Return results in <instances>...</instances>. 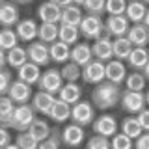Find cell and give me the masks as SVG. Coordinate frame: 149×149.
<instances>
[{
  "label": "cell",
  "instance_id": "cell-1",
  "mask_svg": "<svg viewBox=\"0 0 149 149\" xmlns=\"http://www.w3.org/2000/svg\"><path fill=\"white\" fill-rule=\"evenodd\" d=\"M119 95H121V90L118 84L102 80L99 84H95V90L91 91V104H95L99 110L114 108L119 102Z\"/></svg>",
  "mask_w": 149,
  "mask_h": 149
},
{
  "label": "cell",
  "instance_id": "cell-2",
  "mask_svg": "<svg viewBox=\"0 0 149 149\" xmlns=\"http://www.w3.org/2000/svg\"><path fill=\"white\" fill-rule=\"evenodd\" d=\"M36 119V112L30 104H17L13 108V116H11V125L9 129H15L17 132H22V130H28L30 123Z\"/></svg>",
  "mask_w": 149,
  "mask_h": 149
},
{
  "label": "cell",
  "instance_id": "cell-3",
  "mask_svg": "<svg viewBox=\"0 0 149 149\" xmlns=\"http://www.w3.org/2000/svg\"><path fill=\"white\" fill-rule=\"evenodd\" d=\"M78 34L86 39H97L104 34V24L99 15H84L78 24Z\"/></svg>",
  "mask_w": 149,
  "mask_h": 149
},
{
  "label": "cell",
  "instance_id": "cell-4",
  "mask_svg": "<svg viewBox=\"0 0 149 149\" xmlns=\"http://www.w3.org/2000/svg\"><path fill=\"white\" fill-rule=\"evenodd\" d=\"M119 102H121V108H123L125 112L138 114L142 108H146L147 95H146L143 91H130V90H125V91H121V95H119Z\"/></svg>",
  "mask_w": 149,
  "mask_h": 149
},
{
  "label": "cell",
  "instance_id": "cell-5",
  "mask_svg": "<svg viewBox=\"0 0 149 149\" xmlns=\"http://www.w3.org/2000/svg\"><path fill=\"white\" fill-rule=\"evenodd\" d=\"M69 118L73 119L74 125L86 127V125H91V121L95 119V110H93V106L90 104V101H78L71 106Z\"/></svg>",
  "mask_w": 149,
  "mask_h": 149
},
{
  "label": "cell",
  "instance_id": "cell-6",
  "mask_svg": "<svg viewBox=\"0 0 149 149\" xmlns=\"http://www.w3.org/2000/svg\"><path fill=\"white\" fill-rule=\"evenodd\" d=\"M127 63L132 71H140L143 77L149 74V54L146 47H132V50L127 56Z\"/></svg>",
  "mask_w": 149,
  "mask_h": 149
},
{
  "label": "cell",
  "instance_id": "cell-7",
  "mask_svg": "<svg viewBox=\"0 0 149 149\" xmlns=\"http://www.w3.org/2000/svg\"><path fill=\"white\" fill-rule=\"evenodd\" d=\"M125 17H127L129 22L136 24V22H142V24L149 26V11H147V4L140 2V0H130L127 2V8H125Z\"/></svg>",
  "mask_w": 149,
  "mask_h": 149
},
{
  "label": "cell",
  "instance_id": "cell-8",
  "mask_svg": "<svg viewBox=\"0 0 149 149\" xmlns=\"http://www.w3.org/2000/svg\"><path fill=\"white\" fill-rule=\"evenodd\" d=\"M62 77H60V71L58 69H47L45 73L39 74V80H37V86H39L41 91H47V93H56L60 91V88H62Z\"/></svg>",
  "mask_w": 149,
  "mask_h": 149
},
{
  "label": "cell",
  "instance_id": "cell-9",
  "mask_svg": "<svg viewBox=\"0 0 149 149\" xmlns=\"http://www.w3.org/2000/svg\"><path fill=\"white\" fill-rule=\"evenodd\" d=\"M80 78H84V82L88 84H99L104 80V63L99 60H90L86 65L80 67Z\"/></svg>",
  "mask_w": 149,
  "mask_h": 149
},
{
  "label": "cell",
  "instance_id": "cell-10",
  "mask_svg": "<svg viewBox=\"0 0 149 149\" xmlns=\"http://www.w3.org/2000/svg\"><path fill=\"white\" fill-rule=\"evenodd\" d=\"M104 24V34L110 37H123L127 34L130 22L127 21L125 15H108L106 21H102Z\"/></svg>",
  "mask_w": 149,
  "mask_h": 149
},
{
  "label": "cell",
  "instance_id": "cell-11",
  "mask_svg": "<svg viewBox=\"0 0 149 149\" xmlns=\"http://www.w3.org/2000/svg\"><path fill=\"white\" fill-rule=\"evenodd\" d=\"M6 95L11 99L13 104H26V102L30 101V97H32V88L17 78V80H11Z\"/></svg>",
  "mask_w": 149,
  "mask_h": 149
},
{
  "label": "cell",
  "instance_id": "cell-12",
  "mask_svg": "<svg viewBox=\"0 0 149 149\" xmlns=\"http://www.w3.org/2000/svg\"><path fill=\"white\" fill-rule=\"evenodd\" d=\"M26 56H28V62L43 67L50 62L49 58V45L41 43V41H30V45L26 47Z\"/></svg>",
  "mask_w": 149,
  "mask_h": 149
},
{
  "label": "cell",
  "instance_id": "cell-13",
  "mask_svg": "<svg viewBox=\"0 0 149 149\" xmlns=\"http://www.w3.org/2000/svg\"><path fill=\"white\" fill-rule=\"evenodd\" d=\"M125 77H127V67L121 60H108L104 63V80L121 86Z\"/></svg>",
  "mask_w": 149,
  "mask_h": 149
},
{
  "label": "cell",
  "instance_id": "cell-14",
  "mask_svg": "<svg viewBox=\"0 0 149 149\" xmlns=\"http://www.w3.org/2000/svg\"><path fill=\"white\" fill-rule=\"evenodd\" d=\"M91 127H93V132L99 134V136H104V138H112L116 132H118V121H116L114 116H101V118L93 119L91 121Z\"/></svg>",
  "mask_w": 149,
  "mask_h": 149
},
{
  "label": "cell",
  "instance_id": "cell-15",
  "mask_svg": "<svg viewBox=\"0 0 149 149\" xmlns=\"http://www.w3.org/2000/svg\"><path fill=\"white\" fill-rule=\"evenodd\" d=\"M91 54L95 60L106 63L108 60H112V39L110 36L102 34L101 37L93 39V45H91Z\"/></svg>",
  "mask_w": 149,
  "mask_h": 149
},
{
  "label": "cell",
  "instance_id": "cell-16",
  "mask_svg": "<svg viewBox=\"0 0 149 149\" xmlns=\"http://www.w3.org/2000/svg\"><path fill=\"white\" fill-rule=\"evenodd\" d=\"M19 21H21V19H19V6L13 4V2H9V0H4V2L0 4V26L11 28V26H15Z\"/></svg>",
  "mask_w": 149,
  "mask_h": 149
},
{
  "label": "cell",
  "instance_id": "cell-17",
  "mask_svg": "<svg viewBox=\"0 0 149 149\" xmlns=\"http://www.w3.org/2000/svg\"><path fill=\"white\" fill-rule=\"evenodd\" d=\"M60 140L65 143V146L69 147H77L80 146V143L84 142V127H80V125H67L62 132H60Z\"/></svg>",
  "mask_w": 149,
  "mask_h": 149
},
{
  "label": "cell",
  "instance_id": "cell-18",
  "mask_svg": "<svg viewBox=\"0 0 149 149\" xmlns=\"http://www.w3.org/2000/svg\"><path fill=\"white\" fill-rule=\"evenodd\" d=\"M149 26L142 24V22H136V24L129 26L127 34H125V37L130 41V45L132 47H146L147 45V39H149Z\"/></svg>",
  "mask_w": 149,
  "mask_h": 149
},
{
  "label": "cell",
  "instance_id": "cell-19",
  "mask_svg": "<svg viewBox=\"0 0 149 149\" xmlns=\"http://www.w3.org/2000/svg\"><path fill=\"white\" fill-rule=\"evenodd\" d=\"M15 34L19 37V41H24L30 43L37 37V24L34 19H24V21H19L15 24Z\"/></svg>",
  "mask_w": 149,
  "mask_h": 149
},
{
  "label": "cell",
  "instance_id": "cell-20",
  "mask_svg": "<svg viewBox=\"0 0 149 149\" xmlns=\"http://www.w3.org/2000/svg\"><path fill=\"white\" fill-rule=\"evenodd\" d=\"M32 99V108H34V112H39V114H43L47 116L49 114V110H50V106H52V102L56 101V97L52 95V93H47V91H37L34 93V95L30 97Z\"/></svg>",
  "mask_w": 149,
  "mask_h": 149
},
{
  "label": "cell",
  "instance_id": "cell-21",
  "mask_svg": "<svg viewBox=\"0 0 149 149\" xmlns=\"http://www.w3.org/2000/svg\"><path fill=\"white\" fill-rule=\"evenodd\" d=\"M39 74H41V67L32 62H26L22 63L21 67L17 69V78L21 82L28 84V86H32V84H37V80H39Z\"/></svg>",
  "mask_w": 149,
  "mask_h": 149
},
{
  "label": "cell",
  "instance_id": "cell-22",
  "mask_svg": "<svg viewBox=\"0 0 149 149\" xmlns=\"http://www.w3.org/2000/svg\"><path fill=\"white\" fill-rule=\"evenodd\" d=\"M82 8L77 6V4H69V6L62 8L60 11V24H69V26H77L80 24L82 21Z\"/></svg>",
  "mask_w": 149,
  "mask_h": 149
},
{
  "label": "cell",
  "instance_id": "cell-23",
  "mask_svg": "<svg viewBox=\"0 0 149 149\" xmlns=\"http://www.w3.org/2000/svg\"><path fill=\"white\" fill-rule=\"evenodd\" d=\"M69 60H71L73 63H77L78 67L86 65L90 60H93L91 47L86 45V43H74V47L69 50Z\"/></svg>",
  "mask_w": 149,
  "mask_h": 149
},
{
  "label": "cell",
  "instance_id": "cell-24",
  "mask_svg": "<svg viewBox=\"0 0 149 149\" xmlns=\"http://www.w3.org/2000/svg\"><path fill=\"white\" fill-rule=\"evenodd\" d=\"M58 99L67 102V104H74V102L80 101L82 97V88L78 86L77 82H67V84H62V88H60L58 91Z\"/></svg>",
  "mask_w": 149,
  "mask_h": 149
},
{
  "label": "cell",
  "instance_id": "cell-25",
  "mask_svg": "<svg viewBox=\"0 0 149 149\" xmlns=\"http://www.w3.org/2000/svg\"><path fill=\"white\" fill-rule=\"evenodd\" d=\"M60 11H62V8H58L50 0H47V2H43L37 8V15H39L41 22H54V24H58L60 22Z\"/></svg>",
  "mask_w": 149,
  "mask_h": 149
},
{
  "label": "cell",
  "instance_id": "cell-26",
  "mask_svg": "<svg viewBox=\"0 0 149 149\" xmlns=\"http://www.w3.org/2000/svg\"><path fill=\"white\" fill-rule=\"evenodd\" d=\"M69 50H71V47L62 43L60 39L52 41V43H49V58L50 62H56V63H65L69 60Z\"/></svg>",
  "mask_w": 149,
  "mask_h": 149
},
{
  "label": "cell",
  "instance_id": "cell-27",
  "mask_svg": "<svg viewBox=\"0 0 149 149\" xmlns=\"http://www.w3.org/2000/svg\"><path fill=\"white\" fill-rule=\"evenodd\" d=\"M69 114H71V104L56 99L52 102V106H50V110H49L47 116H49L52 121H56V123H65V121L69 119Z\"/></svg>",
  "mask_w": 149,
  "mask_h": 149
},
{
  "label": "cell",
  "instance_id": "cell-28",
  "mask_svg": "<svg viewBox=\"0 0 149 149\" xmlns=\"http://www.w3.org/2000/svg\"><path fill=\"white\" fill-rule=\"evenodd\" d=\"M132 50V45L127 37H114L112 39V58L116 60H127L129 52Z\"/></svg>",
  "mask_w": 149,
  "mask_h": 149
},
{
  "label": "cell",
  "instance_id": "cell-29",
  "mask_svg": "<svg viewBox=\"0 0 149 149\" xmlns=\"http://www.w3.org/2000/svg\"><path fill=\"white\" fill-rule=\"evenodd\" d=\"M28 62V56H26V49L22 47H13V49L6 50V63L9 65L11 69H19L22 63Z\"/></svg>",
  "mask_w": 149,
  "mask_h": 149
},
{
  "label": "cell",
  "instance_id": "cell-30",
  "mask_svg": "<svg viewBox=\"0 0 149 149\" xmlns=\"http://www.w3.org/2000/svg\"><path fill=\"white\" fill-rule=\"evenodd\" d=\"M13 108H15V104L11 102V99H9L8 95H0V127L9 129Z\"/></svg>",
  "mask_w": 149,
  "mask_h": 149
},
{
  "label": "cell",
  "instance_id": "cell-31",
  "mask_svg": "<svg viewBox=\"0 0 149 149\" xmlns=\"http://www.w3.org/2000/svg\"><path fill=\"white\" fill-rule=\"evenodd\" d=\"M37 37L45 45L56 41L58 39V24H54V22H41L37 26Z\"/></svg>",
  "mask_w": 149,
  "mask_h": 149
},
{
  "label": "cell",
  "instance_id": "cell-32",
  "mask_svg": "<svg viewBox=\"0 0 149 149\" xmlns=\"http://www.w3.org/2000/svg\"><path fill=\"white\" fill-rule=\"evenodd\" d=\"M28 134L30 136H34L37 142H43L45 138H49V134H50V127H49V123H47L45 119H34L30 123V127H28Z\"/></svg>",
  "mask_w": 149,
  "mask_h": 149
},
{
  "label": "cell",
  "instance_id": "cell-33",
  "mask_svg": "<svg viewBox=\"0 0 149 149\" xmlns=\"http://www.w3.org/2000/svg\"><path fill=\"white\" fill-rule=\"evenodd\" d=\"M78 37H80V34H78L77 26H69V24H60L58 26V39L62 41V43L71 47L78 41Z\"/></svg>",
  "mask_w": 149,
  "mask_h": 149
},
{
  "label": "cell",
  "instance_id": "cell-34",
  "mask_svg": "<svg viewBox=\"0 0 149 149\" xmlns=\"http://www.w3.org/2000/svg\"><path fill=\"white\" fill-rule=\"evenodd\" d=\"M123 82L130 91H143V88H146V77L140 71H132L130 74H127Z\"/></svg>",
  "mask_w": 149,
  "mask_h": 149
},
{
  "label": "cell",
  "instance_id": "cell-35",
  "mask_svg": "<svg viewBox=\"0 0 149 149\" xmlns=\"http://www.w3.org/2000/svg\"><path fill=\"white\" fill-rule=\"evenodd\" d=\"M19 45V37L15 34V30H11V28H2L0 30V49L6 52V50L13 49V47Z\"/></svg>",
  "mask_w": 149,
  "mask_h": 149
},
{
  "label": "cell",
  "instance_id": "cell-36",
  "mask_svg": "<svg viewBox=\"0 0 149 149\" xmlns=\"http://www.w3.org/2000/svg\"><path fill=\"white\" fill-rule=\"evenodd\" d=\"M60 77L65 82H77L80 78V67L73 62H65L62 65V69H60Z\"/></svg>",
  "mask_w": 149,
  "mask_h": 149
},
{
  "label": "cell",
  "instance_id": "cell-37",
  "mask_svg": "<svg viewBox=\"0 0 149 149\" xmlns=\"http://www.w3.org/2000/svg\"><path fill=\"white\" fill-rule=\"evenodd\" d=\"M121 132H123L125 136H129L130 140H134V138H138L143 130L140 129V125L136 123L134 118H125L123 121H121Z\"/></svg>",
  "mask_w": 149,
  "mask_h": 149
},
{
  "label": "cell",
  "instance_id": "cell-38",
  "mask_svg": "<svg viewBox=\"0 0 149 149\" xmlns=\"http://www.w3.org/2000/svg\"><path fill=\"white\" fill-rule=\"evenodd\" d=\"M37 140L34 136H30L28 134V130H22V132H19L17 134V138H15V146L19 149H37Z\"/></svg>",
  "mask_w": 149,
  "mask_h": 149
},
{
  "label": "cell",
  "instance_id": "cell-39",
  "mask_svg": "<svg viewBox=\"0 0 149 149\" xmlns=\"http://www.w3.org/2000/svg\"><path fill=\"white\" fill-rule=\"evenodd\" d=\"M82 8L88 15H102L104 13V0H84Z\"/></svg>",
  "mask_w": 149,
  "mask_h": 149
},
{
  "label": "cell",
  "instance_id": "cell-40",
  "mask_svg": "<svg viewBox=\"0 0 149 149\" xmlns=\"http://www.w3.org/2000/svg\"><path fill=\"white\" fill-rule=\"evenodd\" d=\"M127 0H104V11L108 15H123Z\"/></svg>",
  "mask_w": 149,
  "mask_h": 149
},
{
  "label": "cell",
  "instance_id": "cell-41",
  "mask_svg": "<svg viewBox=\"0 0 149 149\" xmlns=\"http://www.w3.org/2000/svg\"><path fill=\"white\" fill-rule=\"evenodd\" d=\"M110 149H132V140L123 132H116L110 140Z\"/></svg>",
  "mask_w": 149,
  "mask_h": 149
},
{
  "label": "cell",
  "instance_id": "cell-42",
  "mask_svg": "<svg viewBox=\"0 0 149 149\" xmlns=\"http://www.w3.org/2000/svg\"><path fill=\"white\" fill-rule=\"evenodd\" d=\"M37 149H60V132L50 129L49 138H45L43 142L37 143Z\"/></svg>",
  "mask_w": 149,
  "mask_h": 149
},
{
  "label": "cell",
  "instance_id": "cell-43",
  "mask_svg": "<svg viewBox=\"0 0 149 149\" xmlns=\"http://www.w3.org/2000/svg\"><path fill=\"white\" fill-rule=\"evenodd\" d=\"M88 149H110V140L104 138V136H99V134H95V136H91L88 140Z\"/></svg>",
  "mask_w": 149,
  "mask_h": 149
},
{
  "label": "cell",
  "instance_id": "cell-44",
  "mask_svg": "<svg viewBox=\"0 0 149 149\" xmlns=\"http://www.w3.org/2000/svg\"><path fill=\"white\" fill-rule=\"evenodd\" d=\"M13 80V77H11V71L9 69H0V95H6V91H8V88H9V84H11Z\"/></svg>",
  "mask_w": 149,
  "mask_h": 149
},
{
  "label": "cell",
  "instance_id": "cell-45",
  "mask_svg": "<svg viewBox=\"0 0 149 149\" xmlns=\"http://www.w3.org/2000/svg\"><path fill=\"white\" fill-rule=\"evenodd\" d=\"M134 119H136V123L140 125V129H142L143 132H147V130H149V110L147 108H142L136 114V118H134Z\"/></svg>",
  "mask_w": 149,
  "mask_h": 149
},
{
  "label": "cell",
  "instance_id": "cell-46",
  "mask_svg": "<svg viewBox=\"0 0 149 149\" xmlns=\"http://www.w3.org/2000/svg\"><path fill=\"white\" fill-rule=\"evenodd\" d=\"M134 149H149V134L142 132L138 138H134Z\"/></svg>",
  "mask_w": 149,
  "mask_h": 149
},
{
  "label": "cell",
  "instance_id": "cell-47",
  "mask_svg": "<svg viewBox=\"0 0 149 149\" xmlns=\"http://www.w3.org/2000/svg\"><path fill=\"white\" fill-rule=\"evenodd\" d=\"M8 143H11V134H9L8 129L0 127V149H2L4 146H8Z\"/></svg>",
  "mask_w": 149,
  "mask_h": 149
},
{
  "label": "cell",
  "instance_id": "cell-48",
  "mask_svg": "<svg viewBox=\"0 0 149 149\" xmlns=\"http://www.w3.org/2000/svg\"><path fill=\"white\" fill-rule=\"evenodd\" d=\"M52 4H56L58 8H65V6H69V4H73V0H50Z\"/></svg>",
  "mask_w": 149,
  "mask_h": 149
},
{
  "label": "cell",
  "instance_id": "cell-49",
  "mask_svg": "<svg viewBox=\"0 0 149 149\" xmlns=\"http://www.w3.org/2000/svg\"><path fill=\"white\" fill-rule=\"evenodd\" d=\"M4 65H6V52L0 49V69H2Z\"/></svg>",
  "mask_w": 149,
  "mask_h": 149
},
{
  "label": "cell",
  "instance_id": "cell-50",
  "mask_svg": "<svg viewBox=\"0 0 149 149\" xmlns=\"http://www.w3.org/2000/svg\"><path fill=\"white\" fill-rule=\"evenodd\" d=\"M9 2H13V4H17V6H19V4H32L34 0H9Z\"/></svg>",
  "mask_w": 149,
  "mask_h": 149
},
{
  "label": "cell",
  "instance_id": "cell-51",
  "mask_svg": "<svg viewBox=\"0 0 149 149\" xmlns=\"http://www.w3.org/2000/svg\"><path fill=\"white\" fill-rule=\"evenodd\" d=\"M2 149H19V147L15 146V143H8V146H4Z\"/></svg>",
  "mask_w": 149,
  "mask_h": 149
},
{
  "label": "cell",
  "instance_id": "cell-52",
  "mask_svg": "<svg viewBox=\"0 0 149 149\" xmlns=\"http://www.w3.org/2000/svg\"><path fill=\"white\" fill-rule=\"evenodd\" d=\"M82 2L84 0H73V4H77V6H82Z\"/></svg>",
  "mask_w": 149,
  "mask_h": 149
},
{
  "label": "cell",
  "instance_id": "cell-53",
  "mask_svg": "<svg viewBox=\"0 0 149 149\" xmlns=\"http://www.w3.org/2000/svg\"><path fill=\"white\" fill-rule=\"evenodd\" d=\"M140 2H143V4H147V2H149V0H140Z\"/></svg>",
  "mask_w": 149,
  "mask_h": 149
},
{
  "label": "cell",
  "instance_id": "cell-54",
  "mask_svg": "<svg viewBox=\"0 0 149 149\" xmlns=\"http://www.w3.org/2000/svg\"><path fill=\"white\" fill-rule=\"evenodd\" d=\"M2 2H4V0H0V4H2Z\"/></svg>",
  "mask_w": 149,
  "mask_h": 149
},
{
  "label": "cell",
  "instance_id": "cell-55",
  "mask_svg": "<svg viewBox=\"0 0 149 149\" xmlns=\"http://www.w3.org/2000/svg\"><path fill=\"white\" fill-rule=\"evenodd\" d=\"M127 2H130V0H127Z\"/></svg>",
  "mask_w": 149,
  "mask_h": 149
}]
</instances>
